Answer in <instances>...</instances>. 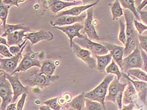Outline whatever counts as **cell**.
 <instances>
[{
  "label": "cell",
  "instance_id": "c3c4849f",
  "mask_svg": "<svg viewBox=\"0 0 147 110\" xmlns=\"http://www.w3.org/2000/svg\"><path fill=\"white\" fill-rule=\"evenodd\" d=\"M135 5L136 6V8H138L139 6H140V5L142 4V2L143 1V0H135Z\"/></svg>",
  "mask_w": 147,
  "mask_h": 110
},
{
  "label": "cell",
  "instance_id": "5b68a950",
  "mask_svg": "<svg viewBox=\"0 0 147 110\" xmlns=\"http://www.w3.org/2000/svg\"><path fill=\"white\" fill-rule=\"evenodd\" d=\"M0 96L1 98L0 110H6L7 106L12 103L13 91L9 81L6 78L5 71H0Z\"/></svg>",
  "mask_w": 147,
  "mask_h": 110
},
{
  "label": "cell",
  "instance_id": "e0dca14e",
  "mask_svg": "<svg viewBox=\"0 0 147 110\" xmlns=\"http://www.w3.org/2000/svg\"><path fill=\"white\" fill-rule=\"evenodd\" d=\"M82 4V1L78 2H66L61 0H49L47 3V6L53 13H57L62 9L67 7Z\"/></svg>",
  "mask_w": 147,
  "mask_h": 110
},
{
  "label": "cell",
  "instance_id": "5bb4252c",
  "mask_svg": "<svg viewBox=\"0 0 147 110\" xmlns=\"http://www.w3.org/2000/svg\"><path fill=\"white\" fill-rule=\"evenodd\" d=\"M54 39V35L51 31H47L43 30H40L36 32H30L25 34L24 37L25 40H28L31 43L32 45H35L38 42L42 40H53Z\"/></svg>",
  "mask_w": 147,
  "mask_h": 110
},
{
  "label": "cell",
  "instance_id": "1f68e13d",
  "mask_svg": "<svg viewBox=\"0 0 147 110\" xmlns=\"http://www.w3.org/2000/svg\"><path fill=\"white\" fill-rule=\"evenodd\" d=\"M44 104L45 105L49 106L53 110L61 109V106L58 103V97H54V98L47 100Z\"/></svg>",
  "mask_w": 147,
  "mask_h": 110
},
{
  "label": "cell",
  "instance_id": "ac0fdd59",
  "mask_svg": "<svg viewBox=\"0 0 147 110\" xmlns=\"http://www.w3.org/2000/svg\"><path fill=\"white\" fill-rule=\"evenodd\" d=\"M100 0H97L95 3H92V4H89L87 5H83V6H75L71 9H68V10L63 11L58 13L56 15V17L58 18L60 17H62V16H65V15H70V16H79L85 10H87L88 9L94 7V6L96 5L97 3L99 2Z\"/></svg>",
  "mask_w": 147,
  "mask_h": 110
},
{
  "label": "cell",
  "instance_id": "9a60e30c",
  "mask_svg": "<svg viewBox=\"0 0 147 110\" xmlns=\"http://www.w3.org/2000/svg\"><path fill=\"white\" fill-rule=\"evenodd\" d=\"M102 44L107 47L109 51L110 52L112 57H113V59L116 62V64L119 65V67L121 69L122 67L123 61L124 47L107 42H103Z\"/></svg>",
  "mask_w": 147,
  "mask_h": 110
},
{
  "label": "cell",
  "instance_id": "681fc988",
  "mask_svg": "<svg viewBox=\"0 0 147 110\" xmlns=\"http://www.w3.org/2000/svg\"><path fill=\"white\" fill-rule=\"evenodd\" d=\"M63 1H66V2H75L74 0H61Z\"/></svg>",
  "mask_w": 147,
  "mask_h": 110
},
{
  "label": "cell",
  "instance_id": "8fae6325",
  "mask_svg": "<svg viewBox=\"0 0 147 110\" xmlns=\"http://www.w3.org/2000/svg\"><path fill=\"white\" fill-rule=\"evenodd\" d=\"M54 28H56V29L59 30L61 31L65 34H66L67 37H68L69 40V45L71 47V48L73 45V40L75 38H83L84 35H83L80 31L83 28H84V26L81 23H76L71 25H66V26H62V27H53Z\"/></svg>",
  "mask_w": 147,
  "mask_h": 110
},
{
  "label": "cell",
  "instance_id": "8d00e7d4",
  "mask_svg": "<svg viewBox=\"0 0 147 110\" xmlns=\"http://www.w3.org/2000/svg\"><path fill=\"white\" fill-rule=\"evenodd\" d=\"M27 98V93H24L22 95L20 100L18 101L17 105V110H22L24 108L25 101Z\"/></svg>",
  "mask_w": 147,
  "mask_h": 110
},
{
  "label": "cell",
  "instance_id": "ab89813d",
  "mask_svg": "<svg viewBox=\"0 0 147 110\" xmlns=\"http://www.w3.org/2000/svg\"><path fill=\"white\" fill-rule=\"evenodd\" d=\"M134 107H135V104L132 103L127 105H124V106H123L122 109L121 110H133Z\"/></svg>",
  "mask_w": 147,
  "mask_h": 110
},
{
  "label": "cell",
  "instance_id": "60d3db41",
  "mask_svg": "<svg viewBox=\"0 0 147 110\" xmlns=\"http://www.w3.org/2000/svg\"><path fill=\"white\" fill-rule=\"evenodd\" d=\"M62 96L64 97V98L65 99V100L66 101L67 103L70 102V101H71L72 100V99H71V94H69V93H65V94H64V95Z\"/></svg>",
  "mask_w": 147,
  "mask_h": 110
},
{
  "label": "cell",
  "instance_id": "d590c367",
  "mask_svg": "<svg viewBox=\"0 0 147 110\" xmlns=\"http://www.w3.org/2000/svg\"><path fill=\"white\" fill-rule=\"evenodd\" d=\"M0 53L1 55L5 57L6 58H10L13 56V55L9 51V49H8L5 45H0Z\"/></svg>",
  "mask_w": 147,
  "mask_h": 110
},
{
  "label": "cell",
  "instance_id": "816d5d0a",
  "mask_svg": "<svg viewBox=\"0 0 147 110\" xmlns=\"http://www.w3.org/2000/svg\"><path fill=\"white\" fill-rule=\"evenodd\" d=\"M145 9H147V5L145 6Z\"/></svg>",
  "mask_w": 147,
  "mask_h": 110
},
{
  "label": "cell",
  "instance_id": "7a4b0ae2",
  "mask_svg": "<svg viewBox=\"0 0 147 110\" xmlns=\"http://www.w3.org/2000/svg\"><path fill=\"white\" fill-rule=\"evenodd\" d=\"M32 44L27 43L25 49V53L23 59L19 64L17 69L11 75L19 73L21 72H25L34 67H41L42 62L39 59V53L35 52L32 49Z\"/></svg>",
  "mask_w": 147,
  "mask_h": 110
},
{
  "label": "cell",
  "instance_id": "7bdbcfd3",
  "mask_svg": "<svg viewBox=\"0 0 147 110\" xmlns=\"http://www.w3.org/2000/svg\"><path fill=\"white\" fill-rule=\"evenodd\" d=\"M147 5V0H143V1L140 6H139L138 8H137V10L138 11H142L143 8H145V6Z\"/></svg>",
  "mask_w": 147,
  "mask_h": 110
},
{
  "label": "cell",
  "instance_id": "9c48e42d",
  "mask_svg": "<svg viewBox=\"0 0 147 110\" xmlns=\"http://www.w3.org/2000/svg\"><path fill=\"white\" fill-rule=\"evenodd\" d=\"M27 42L25 44V45L22 47L21 51L17 55H13L12 57L0 59V69L5 71L9 74H12L13 72L17 69L18 64H20L22 58V52L25 49Z\"/></svg>",
  "mask_w": 147,
  "mask_h": 110
},
{
  "label": "cell",
  "instance_id": "f35d334b",
  "mask_svg": "<svg viewBox=\"0 0 147 110\" xmlns=\"http://www.w3.org/2000/svg\"><path fill=\"white\" fill-rule=\"evenodd\" d=\"M140 20H142L147 26V11H139Z\"/></svg>",
  "mask_w": 147,
  "mask_h": 110
},
{
  "label": "cell",
  "instance_id": "f546056e",
  "mask_svg": "<svg viewBox=\"0 0 147 110\" xmlns=\"http://www.w3.org/2000/svg\"><path fill=\"white\" fill-rule=\"evenodd\" d=\"M85 110H105V106L98 101L86 98Z\"/></svg>",
  "mask_w": 147,
  "mask_h": 110
},
{
  "label": "cell",
  "instance_id": "7dc6e473",
  "mask_svg": "<svg viewBox=\"0 0 147 110\" xmlns=\"http://www.w3.org/2000/svg\"><path fill=\"white\" fill-rule=\"evenodd\" d=\"M39 110H53L51 109L49 106L46 105V106H40L39 107Z\"/></svg>",
  "mask_w": 147,
  "mask_h": 110
},
{
  "label": "cell",
  "instance_id": "603a6c76",
  "mask_svg": "<svg viewBox=\"0 0 147 110\" xmlns=\"http://www.w3.org/2000/svg\"><path fill=\"white\" fill-rule=\"evenodd\" d=\"M97 59V69L100 72H105L107 66L111 64L113 60L111 53H107L106 55H97L95 56Z\"/></svg>",
  "mask_w": 147,
  "mask_h": 110
},
{
  "label": "cell",
  "instance_id": "6da1fadb",
  "mask_svg": "<svg viewBox=\"0 0 147 110\" xmlns=\"http://www.w3.org/2000/svg\"><path fill=\"white\" fill-rule=\"evenodd\" d=\"M19 77L24 86L44 89L49 86L54 82L59 79L58 75L47 76L40 72L39 67H34L25 72L18 73Z\"/></svg>",
  "mask_w": 147,
  "mask_h": 110
},
{
  "label": "cell",
  "instance_id": "d6a6232c",
  "mask_svg": "<svg viewBox=\"0 0 147 110\" xmlns=\"http://www.w3.org/2000/svg\"><path fill=\"white\" fill-rule=\"evenodd\" d=\"M134 25H135V27L137 32L140 35H142L143 33L145 31L147 30L146 25L142 23L141 22L138 21V20H136V19H135V20H134Z\"/></svg>",
  "mask_w": 147,
  "mask_h": 110
},
{
  "label": "cell",
  "instance_id": "d6986e66",
  "mask_svg": "<svg viewBox=\"0 0 147 110\" xmlns=\"http://www.w3.org/2000/svg\"><path fill=\"white\" fill-rule=\"evenodd\" d=\"M128 81V80H127ZM124 89L123 97V103L124 105H127L130 103H134L135 100L136 99L138 93L134 87L133 84L129 81Z\"/></svg>",
  "mask_w": 147,
  "mask_h": 110
},
{
  "label": "cell",
  "instance_id": "bcb514c9",
  "mask_svg": "<svg viewBox=\"0 0 147 110\" xmlns=\"http://www.w3.org/2000/svg\"><path fill=\"white\" fill-rule=\"evenodd\" d=\"M0 45H8L7 40H6L5 38L1 37L0 38Z\"/></svg>",
  "mask_w": 147,
  "mask_h": 110
},
{
  "label": "cell",
  "instance_id": "d4e9b609",
  "mask_svg": "<svg viewBox=\"0 0 147 110\" xmlns=\"http://www.w3.org/2000/svg\"><path fill=\"white\" fill-rule=\"evenodd\" d=\"M119 1L124 9H129L133 13L136 20H140V14L137 10L135 0H119Z\"/></svg>",
  "mask_w": 147,
  "mask_h": 110
},
{
  "label": "cell",
  "instance_id": "7c38bea8",
  "mask_svg": "<svg viewBox=\"0 0 147 110\" xmlns=\"http://www.w3.org/2000/svg\"><path fill=\"white\" fill-rule=\"evenodd\" d=\"M94 9L90 8L87 11V18H86L84 23V30L88 39L90 40H100V37L98 35L93 20Z\"/></svg>",
  "mask_w": 147,
  "mask_h": 110
},
{
  "label": "cell",
  "instance_id": "e575fe53",
  "mask_svg": "<svg viewBox=\"0 0 147 110\" xmlns=\"http://www.w3.org/2000/svg\"><path fill=\"white\" fill-rule=\"evenodd\" d=\"M140 47L141 49L143 50L147 54V35H138Z\"/></svg>",
  "mask_w": 147,
  "mask_h": 110
},
{
  "label": "cell",
  "instance_id": "4316f807",
  "mask_svg": "<svg viewBox=\"0 0 147 110\" xmlns=\"http://www.w3.org/2000/svg\"><path fill=\"white\" fill-rule=\"evenodd\" d=\"M105 72L107 74H114L116 75L118 80H120V79L122 77L123 74L121 73L120 71V69L119 68V65H118L116 62L114 60H112L111 64L109 65L106 69H105Z\"/></svg>",
  "mask_w": 147,
  "mask_h": 110
},
{
  "label": "cell",
  "instance_id": "836d02e7",
  "mask_svg": "<svg viewBox=\"0 0 147 110\" xmlns=\"http://www.w3.org/2000/svg\"><path fill=\"white\" fill-rule=\"evenodd\" d=\"M27 41H28V40H24V42L22 43L21 45H13V46L9 47V51H10V52L13 55H17L18 53H20V52L21 51V50L22 49V47H23L25 45V44L27 42Z\"/></svg>",
  "mask_w": 147,
  "mask_h": 110
},
{
  "label": "cell",
  "instance_id": "3957f363",
  "mask_svg": "<svg viewBox=\"0 0 147 110\" xmlns=\"http://www.w3.org/2000/svg\"><path fill=\"white\" fill-rule=\"evenodd\" d=\"M114 77V74L107 75L96 87L88 92L85 93V98L98 101L105 106V97L107 96L108 88Z\"/></svg>",
  "mask_w": 147,
  "mask_h": 110
},
{
  "label": "cell",
  "instance_id": "2e32d148",
  "mask_svg": "<svg viewBox=\"0 0 147 110\" xmlns=\"http://www.w3.org/2000/svg\"><path fill=\"white\" fill-rule=\"evenodd\" d=\"M122 74L124 77H126L127 80L129 81L133 84L140 99L142 101L143 103H145L147 97V83L142 81L133 80L126 72H123Z\"/></svg>",
  "mask_w": 147,
  "mask_h": 110
},
{
  "label": "cell",
  "instance_id": "4dcf8cb0",
  "mask_svg": "<svg viewBox=\"0 0 147 110\" xmlns=\"http://www.w3.org/2000/svg\"><path fill=\"white\" fill-rule=\"evenodd\" d=\"M119 33L118 39L120 42L122 43L124 45H125L127 37H126V23H124L123 20H119Z\"/></svg>",
  "mask_w": 147,
  "mask_h": 110
},
{
  "label": "cell",
  "instance_id": "7402d4cb",
  "mask_svg": "<svg viewBox=\"0 0 147 110\" xmlns=\"http://www.w3.org/2000/svg\"><path fill=\"white\" fill-rule=\"evenodd\" d=\"M30 28L25 25L24 23H18L15 25L6 24L4 26H1V37H6L8 34L15 32L18 30L30 31Z\"/></svg>",
  "mask_w": 147,
  "mask_h": 110
},
{
  "label": "cell",
  "instance_id": "8992f818",
  "mask_svg": "<svg viewBox=\"0 0 147 110\" xmlns=\"http://www.w3.org/2000/svg\"><path fill=\"white\" fill-rule=\"evenodd\" d=\"M73 42L77 43L82 48L90 51L92 55L95 56L106 55L109 52L107 47L103 44L94 42L86 35H84V37L81 39L75 38L73 40Z\"/></svg>",
  "mask_w": 147,
  "mask_h": 110
},
{
  "label": "cell",
  "instance_id": "74e56055",
  "mask_svg": "<svg viewBox=\"0 0 147 110\" xmlns=\"http://www.w3.org/2000/svg\"><path fill=\"white\" fill-rule=\"evenodd\" d=\"M141 54L143 61V71H144L147 74V54L144 50L141 49Z\"/></svg>",
  "mask_w": 147,
  "mask_h": 110
},
{
  "label": "cell",
  "instance_id": "f1b7e54d",
  "mask_svg": "<svg viewBox=\"0 0 147 110\" xmlns=\"http://www.w3.org/2000/svg\"><path fill=\"white\" fill-rule=\"evenodd\" d=\"M11 6L5 5L2 0L0 1V20H1V26H4L6 24V20L9 13V9Z\"/></svg>",
  "mask_w": 147,
  "mask_h": 110
},
{
  "label": "cell",
  "instance_id": "f6af8a7d",
  "mask_svg": "<svg viewBox=\"0 0 147 110\" xmlns=\"http://www.w3.org/2000/svg\"><path fill=\"white\" fill-rule=\"evenodd\" d=\"M48 1L49 0H38V2L40 3V4L43 6L44 8H48V6H47V3H48Z\"/></svg>",
  "mask_w": 147,
  "mask_h": 110
},
{
  "label": "cell",
  "instance_id": "484cf974",
  "mask_svg": "<svg viewBox=\"0 0 147 110\" xmlns=\"http://www.w3.org/2000/svg\"><path fill=\"white\" fill-rule=\"evenodd\" d=\"M111 11L112 13V19L113 20H116L124 15V10L121 7V5L119 0H115L112 4Z\"/></svg>",
  "mask_w": 147,
  "mask_h": 110
},
{
  "label": "cell",
  "instance_id": "cb8c5ba5",
  "mask_svg": "<svg viewBox=\"0 0 147 110\" xmlns=\"http://www.w3.org/2000/svg\"><path fill=\"white\" fill-rule=\"evenodd\" d=\"M57 65L55 62L53 61L52 60H46L42 62V65L40 68V72L47 76L53 75Z\"/></svg>",
  "mask_w": 147,
  "mask_h": 110
},
{
  "label": "cell",
  "instance_id": "30bf717a",
  "mask_svg": "<svg viewBox=\"0 0 147 110\" xmlns=\"http://www.w3.org/2000/svg\"><path fill=\"white\" fill-rule=\"evenodd\" d=\"M5 74L6 78L8 79V80L10 83L13 88V97L12 101V103H15L20 95H22L24 93H28V87L27 86H25L22 83L20 77H19L18 73L11 75L5 72Z\"/></svg>",
  "mask_w": 147,
  "mask_h": 110
},
{
  "label": "cell",
  "instance_id": "4fadbf2b",
  "mask_svg": "<svg viewBox=\"0 0 147 110\" xmlns=\"http://www.w3.org/2000/svg\"><path fill=\"white\" fill-rule=\"evenodd\" d=\"M87 18V14L82 13L79 16H70L65 15L62 16L57 18L55 20H53L50 21V24L51 26L56 27H62L66 26V25H71L78 22H82L85 20Z\"/></svg>",
  "mask_w": 147,
  "mask_h": 110
},
{
  "label": "cell",
  "instance_id": "83f0119b",
  "mask_svg": "<svg viewBox=\"0 0 147 110\" xmlns=\"http://www.w3.org/2000/svg\"><path fill=\"white\" fill-rule=\"evenodd\" d=\"M126 73L131 76L136 77L140 81H142L147 83V74L144 71L140 69H132L127 71Z\"/></svg>",
  "mask_w": 147,
  "mask_h": 110
},
{
  "label": "cell",
  "instance_id": "52a82bcc",
  "mask_svg": "<svg viewBox=\"0 0 147 110\" xmlns=\"http://www.w3.org/2000/svg\"><path fill=\"white\" fill-rule=\"evenodd\" d=\"M143 65V61L141 54V49H140L139 45L131 54L123 59L121 70L123 72H126L132 69H142Z\"/></svg>",
  "mask_w": 147,
  "mask_h": 110
},
{
  "label": "cell",
  "instance_id": "ba28073f",
  "mask_svg": "<svg viewBox=\"0 0 147 110\" xmlns=\"http://www.w3.org/2000/svg\"><path fill=\"white\" fill-rule=\"evenodd\" d=\"M71 49L76 57L84 62L91 69H97V59L92 56V53L90 51L82 48L74 42L73 43Z\"/></svg>",
  "mask_w": 147,
  "mask_h": 110
},
{
  "label": "cell",
  "instance_id": "f907efd6",
  "mask_svg": "<svg viewBox=\"0 0 147 110\" xmlns=\"http://www.w3.org/2000/svg\"><path fill=\"white\" fill-rule=\"evenodd\" d=\"M135 110H143V109L140 108V109H135Z\"/></svg>",
  "mask_w": 147,
  "mask_h": 110
},
{
  "label": "cell",
  "instance_id": "277c9868",
  "mask_svg": "<svg viewBox=\"0 0 147 110\" xmlns=\"http://www.w3.org/2000/svg\"><path fill=\"white\" fill-rule=\"evenodd\" d=\"M127 84L119 83L117 77H114L108 88V94L105 97V101H111L116 104L121 110L123 108V97L124 89Z\"/></svg>",
  "mask_w": 147,
  "mask_h": 110
},
{
  "label": "cell",
  "instance_id": "ee69618b",
  "mask_svg": "<svg viewBox=\"0 0 147 110\" xmlns=\"http://www.w3.org/2000/svg\"><path fill=\"white\" fill-rule=\"evenodd\" d=\"M58 103L61 106H65L67 104L66 101L65 100V99L64 98L63 96H61L60 97H58Z\"/></svg>",
  "mask_w": 147,
  "mask_h": 110
},
{
  "label": "cell",
  "instance_id": "44dd1931",
  "mask_svg": "<svg viewBox=\"0 0 147 110\" xmlns=\"http://www.w3.org/2000/svg\"><path fill=\"white\" fill-rule=\"evenodd\" d=\"M26 32H27V30H18L8 34V35L6 36L8 46L10 47L21 45L24 42L23 39H24Z\"/></svg>",
  "mask_w": 147,
  "mask_h": 110
},
{
  "label": "cell",
  "instance_id": "b9f144b4",
  "mask_svg": "<svg viewBox=\"0 0 147 110\" xmlns=\"http://www.w3.org/2000/svg\"><path fill=\"white\" fill-rule=\"evenodd\" d=\"M17 104L15 103H11L7 106L6 110H17Z\"/></svg>",
  "mask_w": 147,
  "mask_h": 110
},
{
  "label": "cell",
  "instance_id": "ffe728a7",
  "mask_svg": "<svg viewBox=\"0 0 147 110\" xmlns=\"http://www.w3.org/2000/svg\"><path fill=\"white\" fill-rule=\"evenodd\" d=\"M85 93H82L65 106L68 110H85Z\"/></svg>",
  "mask_w": 147,
  "mask_h": 110
}]
</instances>
